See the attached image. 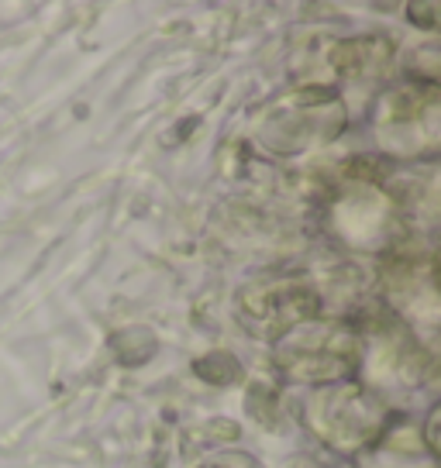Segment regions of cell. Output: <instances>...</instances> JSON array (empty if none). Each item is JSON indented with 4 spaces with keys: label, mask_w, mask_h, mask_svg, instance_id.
<instances>
[{
    "label": "cell",
    "mask_w": 441,
    "mask_h": 468,
    "mask_svg": "<svg viewBox=\"0 0 441 468\" xmlns=\"http://www.w3.org/2000/svg\"><path fill=\"white\" fill-rule=\"evenodd\" d=\"M349 128V103L331 83H300L269 97L252 117V142L265 155L300 159L335 145Z\"/></svg>",
    "instance_id": "obj_1"
},
{
    "label": "cell",
    "mask_w": 441,
    "mask_h": 468,
    "mask_svg": "<svg viewBox=\"0 0 441 468\" xmlns=\"http://www.w3.org/2000/svg\"><path fill=\"white\" fill-rule=\"evenodd\" d=\"M276 372L296 386H335V382L359 379L366 362V337L355 321H310L276 345Z\"/></svg>",
    "instance_id": "obj_3"
},
{
    "label": "cell",
    "mask_w": 441,
    "mask_h": 468,
    "mask_svg": "<svg viewBox=\"0 0 441 468\" xmlns=\"http://www.w3.org/2000/svg\"><path fill=\"white\" fill-rule=\"evenodd\" d=\"M403 76L431 83V87H441V38L414 45L411 52L403 56Z\"/></svg>",
    "instance_id": "obj_8"
},
{
    "label": "cell",
    "mask_w": 441,
    "mask_h": 468,
    "mask_svg": "<svg viewBox=\"0 0 441 468\" xmlns=\"http://www.w3.org/2000/svg\"><path fill=\"white\" fill-rule=\"evenodd\" d=\"M372 138L386 159H441V87L403 76L380 93L372 111Z\"/></svg>",
    "instance_id": "obj_5"
},
{
    "label": "cell",
    "mask_w": 441,
    "mask_h": 468,
    "mask_svg": "<svg viewBox=\"0 0 441 468\" xmlns=\"http://www.w3.org/2000/svg\"><path fill=\"white\" fill-rule=\"evenodd\" d=\"M431 286H435V292H438V300H441V255L435 259V265H431Z\"/></svg>",
    "instance_id": "obj_13"
},
{
    "label": "cell",
    "mask_w": 441,
    "mask_h": 468,
    "mask_svg": "<svg viewBox=\"0 0 441 468\" xmlns=\"http://www.w3.org/2000/svg\"><path fill=\"white\" fill-rule=\"evenodd\" d=\"M197 468H265L252 452H218L204 458Z\"/></svg>",
    "instance_id": "obj_11"
},
{
    "label": "cell",
    "mask_w": 441,
    "mask_h": 468,
    "mask_svg": "<svg viewBox=\"0 0 441 468\" xmlns=\"http://www.w3.org/2000/svg\"><path fill=\"white\" fill-rule=\"evenodd\" d=\"M328 66L341 80H380L397 66V42L390 35H352L328 48Z\"/></svg>",
    "instance_id": "obj_7"
},
{
    "label": "cell",
    "mask_w": 441,
    "mask_h": 468,
    "mask_svg": "<svg viewBox=\"0 0 441 468\" xmlns=\"http://www.w3.org/2000/svg\"><path fill=\"white\" fill-rule=\"evenodd\" d=\"M324 231L341 249L359 255H382L400 241L403 214L393 193L376 176L349 173L324 204Z\"/></svg>",
    "instance_id": "obj_4"
},
{
    "label": "cell",
    "mask_w": 441,
    "mask_h": 468,
    "mask_svg": "<svg viewBox=\"0 0 441 468\" xmlns=\"http://www.w3.org/2000/svg\"><path fill=\"white\" fill-rule=\"evenodd\" d=\"M193 372L204 382H214V386H231L242 376V366H238L235 355H228V351H210L200 362H193Z\"/></svg>",
    "instance_id": "obj_9"
},
{
    "label": "cell",
    "mask_w": 441,
    "mask_h": 468,
    "mask_svg": "<svg viewBox=\"0 0 441 468\" xmlns=\"http://www.w3.org/2000/svg\"><path fill=\"white\" fill-rule=\"evenodd\" d=\"M300 424L314 441L339 458H359L386 438L390 403L366 382L349 379L335 386H317L304 396Z\"/></svg>",
    "instance_id": "obj_2"
},
{
    "label": "cell",
    "mask_w": 441,
    "mask_h": 468,
    "mask_svg": "<svg viewBox=\"0 0 441 468\" xmlns=\"http://www.w3.org/2000/svg\"><path fill=\"white\" fill-rule=\"evenodd\" d=\"M324 314L321 290L304 276H265L235 292V321L255 341L280 345Z\"/></svg>",
    "instance_id": "obj_6"
},
{
    "label": "cell",
    "mask_w": 441,
    "mask_h": 468,
    "mask_svg": "<svg viewBox=\"0 0 441 468\" xmlns=\"http://www.w3.org/2000/svg\"><path fill=\"white\" fill-rule=\"evenodd\" d=\"M421 441H425L427 452H431L441 462V399L431 410H427L425 427H421Z\"/></svg>",
    "instance_id": "obj_12"
},
{
    "label": "cell",
    "mask_w": 441,
    "mask_h": 468,
    "mask_svg": "<svg viewBox=\"0 0 441 468\" xmlns=\"http://www.w3.org/2000/svg\"><path fill=\"white\" fill-rule=\"evenodd\" d=\"M403 15L414 28L427 31V35H438L441 38V0H417V4H407Z\"/></svg>",
    "instance_id": "obj_10"
}]
</instances>
